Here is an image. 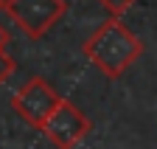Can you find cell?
Listing matches in <instances>:
<instances>
[{
    "label": "cell",
    "instance_id": "cell-3",
    "mask_svg": "<svg viewBox=\"0 0 157 149\" xmlns=\"http://www.w3.org/2000/svg\"><path fill=\"white\" fill-rule=\"evenodd\" d=\"M62 104V96L53 90V84H48L42 76H31L23 87L11 96V110L23 118L28 127L42 132L45 121L53 116V110Z\"/></svg>",
    "mask_w": 157,
    "mask_h": 149
},
{
    "label": "cell",
    "instance_id": "cell-8",
    "mask_svg": "<svg viewBox=\"0 0 157 149\" xmlns=\"http://www.w3.org/2000/svg\"><path fill=\"white\" fill-rule=\"evenodd\" d=\"M3 9H6V0H0V11H3Z\"/></svg>",
    "mask_w": 157,
    "mask_h": 149
},
{
    "label": "cell",
    "instance_id": "cell-2",
    "mask_svg": "<svg viewBox=\"0 0 157 149\" xmlns=\"http://www.w3.org/2000/svg\"><path fill=\"white\" fill-rule=\"evenodd\" d=\"M3 11L20 25L28 40L36 42L65 17L67 3L65 0H6Z\"/></svg>",
    "mask_w": 157,
    "mask_h": 149
},
{
    "label": "cell",
    "instance_id": "cell-5",
    "mask_svg": "<svg viewBox=\"0 0 157 149\" xmlns=\"http://www.w3.org/2000/svg\"><path fill=\"white\" fill-rule=\"evenodd\" d=\"M14 70H17V62L11 59V53H6V48H0V84H6Z\"/></svg>",
    "mask_w": 157,
    "mask_h": 149
},
{
    "label": "cell",
    "instance_id": "cell-7",
    "mask_svg": "<svg viewBox=\"0 0 157 149\" xmlns=\"http://www.w3.org/2000/svg\"><path fill=\"white\" fill-rule=\"evenodd\" d=\"M9 40H11V31H9L3 23H0V48H6V45H9Z\"/></svg>",
    "mask_w": 157,
    "mask_h": 149
},
{
    "label": "cell",
    "instance_id": "cell-1",
    "mask_svg": "<svg viewBox=\"0 0 157 149\" xmlns=\"http://www.w3.org/2000/svg\"><path fill=\"white\" fill-rule=\"evenodd\" d=\"M82 53L107 79H118L143 57V42L121 17H109L84 40Z\"/></svg>",
    "mask_w": 157,
    "mask_h": 149
},
{
    "label": "cell",
    "instance_id": "cell-6",
    "mask_svg": "<svg viewBox=\"0 0 157 149\" xmlns=\"http://www.w3.org/2000/svg\"><path fill=\"white\" fill-rule=\"evenodd\" d=\"M98 3L109 11V17H121V14H126L135 6V0H98Z\"/></svg>",
    "mask_w": 157,
    "mask_h": 149
},
{
    "label": "cell",
    "instance_id": "cell-4",
    "mask_svg": "<svg viewBox=\"0 0 157 149\" xmlns=\"http://www.w3.org/2000/svg\"><path fill=\"white\" fill-rule=\"evenodd\" d=\"M90 129H93L90 118H87L73 101L62 99V104H59V107L53 110V116L45 121L42 132H45V138H48L56 149H76L78 143L90 135Z\"/></svg>",
    "mask_w": 157,
    "mask_h": 149
}]
</instances>
